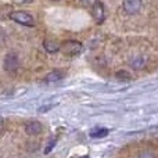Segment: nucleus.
Listing matches in <instances>:
<instances>
[{
    "mask_svg": "<svg viewBox=\"0 0 158 158\" xmlns=\"http://www.w3.org/2000/svg\"><path fill=\"white\" fill-rule=\"evenodd\" d=\"M82 50H83V46L78 40H65L60 44V52H63L64 54L69 56V57L78 56Z\"/></svg>",
    "mask_w": 158,
    "mask_h": 158,
    "instance_id": "f257e3e1",
    "label": "nucleus"
},
{
    "mask_svg": "<svg viewBox=\"0 0 158 158\" xmlns=\"http://www.w3.org/2000/svg\"><path fill=\"white\" fill-rule=\"evenodd\" d=\"M10 18L13 19V21H15L17 24L24 25V27H33V25H35V19H33V17L29 13L24 11V10L13 11V13L10 14Z\"/></svg>",
    "mask_w": 158,
    "mask_h": 158,
    "instance_id": "f03ea898",
    "label": "nucleus"
},
{
    "mask_svg": "<svg viewBox=\"0 0 158 158\" xmlns=\"http://www.w3.org/2000/svg\"><path fill=\"white\" fill-rule=\"evenodd\" d=\"M19 67V60L18 56L15 53H8L4 57V63H3V68H4L6 72H15Z\"/></svg>",
    "mask_w": 158,
    "mask_h": 158,
    "instance_id": "7ed1b4c3",
    "label": "nucleus"
},
{
    "mask_svg": "<svg viewBox=\"0 0 158 158\" xmlns=\"http://www.w3.org/2000/svg\"><path fill=\"white\" fill-rule=\"evenodd\" d=\"M122 6H123V10H125L126 14L135 15V14H137L140 10H142L143 2L142 0H123Z\"/></svg>",
    "mask_w": 158,
    "mask_h": 158,
    "instance_id": "20e7f679",
    "label": "nucleus"
},
{
    "mask_svg": "<svg viewBox=\"0 0 158 158\" xmlns=\"http://www.w3.org/2000/svg\"><path fill=\"white\" fill-rule=\"evenodd\" d=\"M42 131H43V125L39 121H31L25 125V132L31 136H36V135L42 133Z\"/></svg>",
    "mask_w": 158,
    "mask_h": 158,
    "instance_id": "39448f33",
    "label": "nucleus"
},
{
    "mask_svg": "<svg viewBox=\"0 0 158 158\" xmlns=\"http://www.w3.org/2000/svg\"><path fill=\"white\" fill-rule=\"evenodd\" d=\"M93 18L97 24H103V21L106 19V11H104V7L100 2L93 7Z\"/></svg>",
    "mask_w": 158,
    "mask_h": 158,
    "instance_id": "423d86ee",
    "label": "nucleus"
},
{
    "mask_svg": "<svg viewBox=\"0 0 158 158\" xmlns=\"http://www.w3.org/2000/svg\"><path fill=\"white\" fill-rule=\"evenodd\" d=\"M64 77H65V72L64 71H61V69H54V71H52L44 78V82H46V83H56V82L61 81Z\"/></svg>",
    "mask_w": 158,
    "mask_h": 158,
    "instance_id": "0eeeda50",
    "label": "nucleus"
},
{
    "mask_svg": "<svg viewBox=\"0 0 158 158\" xmlns=\"http://www.w3.org/2000/svg\"><path fill=\"white\" fill-rule=\"evenodd\" d=\"M43 47L44 50H46L47 53H57L60 52V43L56 40H53V39H44L43 40Z\"/></svg>",
    "mask_w": 158,
    "mask_h": 158,
    "instance_id": "6e6552de",
    "label": "nucleus"
},
{
    "mask_svg": "<svg viewBox=\"0 0 158 158\" xmlns=\"http://www.w3.org/2000/svg\"><path fill=\"white\" fill-rule=\"evenodd\" d=\"M146 64H147V61H146V58L143 56H137V57L132 58V61H131V67L133 69H136V71L143 69L146 67Z\"/></svg>",
    "mask_w": 158,
    "mask_h": 158,
    "instance_id": "1a4fd4ad",
    "label": "nucleus"
},
{
    "mask_svg": "<svg viewBox=\"0 0 158 158\" xmlns=\"http://www.w3.org/2000/svg\"><path fill=\"white\" fill-rule=\"evenodd\" d=\"M107 135H108V129H106V128H96V129H93V131L90 132L89 136L92 137V139H103V137H106Z\"/></svg>",
    "mask_w": 158,
    "mask_h": 158,
    "instance_id": "9d476101",
    "label": "nucleus"
},
{
    "mask_svg": "<svg viewBox=\"0 0 158 158\" xmlns=\"http://www.w3.org/2000/svg\"><path fill=\"white\" fill-rule=\"evenodd\" d=\"M115 77L119 81H128V79H131V74L128 71H125V69H119V71H117Z\"/></svg>",
    "mask_w": 158,
    "mask_h": 158,
    "instance_id": "9b49d317",
    "label": "nucleus"
},
{
    "mask_svg": "<svg viewBox=\"0 0 158 158\" xmlns=\"http://www.w3.org/2000/svg\"><path fill=\"white\" fill-rule=\"evenodd\" d=\"M82 3H83L85 6H86V7H90V8H93L94 7L96 4H97L98 3V0H81Z\"/></svg>",
    "mask_w": 158,
    "mask_h": 158,
    "instance_id": "f8f14e48",
    "label": "nucleus"
},
{
    "mask_svg": "<svg viewBox=\"0 0 158 158\" xmlns=\"http://www.w3.org/2000/svg\"><path fill=\"white\" fill-rule=\"evenodd\" d=\"M137 158H156V157H154V154L151 153V151H147V150H146V151H142V153L139 154V157H137Z\"/></svg>",
    "mask_w": 158,
    "mask_h": 158,
    "instance_id": "ddd939ff",
    "label": "nucleus"
},
{
    "mask_svg": "<svg viewBox=\"0 0 158 158\" xmlns=\"http://www.w3.org/2000/svg\"><path fill=\"white\" fill-rule=\"evenodd\" d=\"M54 144H56V140H53L52 143H49V144H47V147H46V150H44V153L49 154V151H52V148L54 147Z\"/></svg>",
    "mask_w": 158,
    "mask_h": 158,
    "instance_id": "4468645a",
    "label": "nucleus"
},
{
    "mask_svg": "<svg viewBox=\"0 0 158 158\" xmlns=\"http://www.w3.org/2000/svg\"><path fill=\"white\" fill-rule=\"evenodd\" d=\"M14 3H17V4H27V3H31L32 0H13Z\"/></svg>",
    "mask_w": 158,
    "mask_h": 158,
    "instance_id": "2eb2a0df",
    "label": "nucleus"
},
{
    "mask_svg": "<svg viewBox=\"0 0 158 158\" xmlns=\"http://www.w3.org/2000/svg\"><path fill=\"white\" fill-rule=\"evenodd\" d=\"M78 158H89V156H85V157H78Z\"/></svg>",
    "mask_w": 158,
    "mask_h": 158,
    "instance_id": "dca6fc26",
    "label": "nucleus"
},
{
    "mask_svg": "<svg viewBox=\"0 0 158 158\" xmlns=\"http://www.w3.org/2000/svg\"><path fill=\"white\" fill-rule=\"evenodd\" d=\"M54 2H60V0H54Z\"/></svg>",
    "mask_w": 158,
    "mask_h": 158,
    "instance_id": "f3484780",
    "label": "nucleus"
}]
</instances>
